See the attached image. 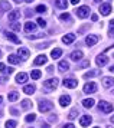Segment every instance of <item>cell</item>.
I'll return each instance as SVG.
<instances>
[{
  "label": "cell",
  "instance_id": "1",
  "mask_svg": "<svg viewBox=\"0 0 114 128\" xmlns=\"http://www.w3.org/2000/svg\"><path fill=\"white\" fill-rule=\"evenodd\" d=\"M98 108H100V111H103L105 114H110V112L114 110V105H111L110 102H107V101H100Z\"/></svg>",
  "mask_w": 114,
  "mask_h": 128
},
{
  "label": "cell",
  "instance_id": "2",
  "mask_svg": "<svg viewBox=\"0 0 114 128\" xmlns=\"http://www.w3.org/2000/svg\"><path fill=\"white\" fill-rule=\"evenodd\" d=\"M58 85V79L56 78H52V79H48V81L43 82V88H45L46 91H52V89H55Z\"/></svg>",
  "mask_w": 114,
  "mask_h": 128
},
{
  "label": "cell",
  "instance_id": "3",
  "mask_svg": "<svg viewBox=\"0 0 114 128\" xmlns=\"http://www.w3.org/2000/svg\"><path fill=\"white\" fill-rule=\"evenodd\" d=\"M52 108H53V105H52L51 101H40V104H39L40 112H48V111H51Z\"/></svg>",
  "mask_w": 114,
  "mask_h": 128
},
{
  "label": "cell",
  "instance_id": "4",
  "mask_svg": "<svg viewBox=\"0 0 114 128\" xmlns=\"http://www.w3.org/2000/svg\"><path fill=\"white\" fill-rule=\"evenodd\" d=\"M77 16H78V18H81V19H85L87 16H88V14H90V7L88 6H81L80 9H78V10H77Z\"/></svg>",
  "mask_w": 114,
  "mask_h": 128
},
{
  "label": "cell",
  "instance_id": "5",
  "mask_svg": "<svg viewBox=\"0 0 114 128\" xmlns=\"http://www.w3.org/2000/svg\"><path fill=\"white\" fill-rule=\"evenodd\" d=\"M97 91V85H95V82H88L84 85V92L85 94H94Z\"/></svg>",
  "mask_w": 114,
  "mask_h": 128
},
{
  "label": "cell",
  "instance_id": "6",
  "mask_svg": "<svg viewBox=\"0 0 114 128\" xmlns=\"http://www.w3.org/2000/svg\"><path fill=\"white\" fill-rule=\"evenodd\" d=\"M100 12L103 13L104 16L110 14V13H111V4H110V3H104V4H101V6H100Z\"/></svg>",
  "mask_w": 114,
  "mask_h": 128
},
{
  "label": "cell",
  "instance_id": "7",
  "mask_svg": "<svg viewBox=\"0 0 114 128\" xmlns=\"http://www.w3.org/2000/svg\"><path fill=\"white\" fill-rule=\"evenodd\" d=\"M64 86L74 89V88L78 86V81H75V79H65V81H64Z\"/></svg>",
  "mask_w": 114,
  "mask_h": 128
},
{
  "label": "cell",
  "instance_id": "8",
  "mask_svg": "<svg viewBox=\"0 0 114 128\" xmlns=\"http://www.w3.org/2000/svg\"><path fill=\"white\" fill-rule=\"evenodd\" d=\"M97 42H98V36H95V35L87 36V39H85V43L88 45V46H94Z\"/></svg>",
  "mask_w": 114,
  "mask_h": 128
},
{
  "label": "cell",
  "instance_id": "9",
  "mask_svg": "<svg viewBox=\"0 0 114 128\" xmlns=\"http://www.w3.org/2000/svg\"><path fill=\"white\" fill-rule=\"evenodd\" d=\"M5 36L9 39V40L13 42V43H20V39H19L15 33H12V32H5Z\"/></svg>",
  "mask_w": 114,
  "mask_h": 128
},
{
  "label": "cell",
  "instance_id": "10",
  "mask_svg": "<svg viewBox=\"0 0 114 128\" xmlns=\"http://www.w3.org/2000/svg\"><path fill=\"white\" fill-rule=\"evenodd\" d=\"M92 121V118L91 116H88V115H84V116H81V120H80V124L82 125V127H88L90 124H91Z\"/></svg>",
  "mask_w": 114,
  "mask_h": 128
},
{
  "label": "cell",
  "instance_id": "11",
  "mask_svg": "<svg viewBox=\"0 0 114 128\" xmlns=\"http://www.w3.org/2000/svg\"><path fill=\"white\" fill-rule=\"evenodd\" d=\"M74 40H75V35H74V33H68V35H65L62 38V42H64V43H67V45L72 43Z\"/></svg>",
  "mask_w": 114,
  "mask_h": 128
},
{
  "label": "cell",
  "instance_id": "12",
  "mask_svg": "<svg viewBox=\"0 0 114 128\" xmlns=\"http://www.w3.org/2000/svg\"><path fill=\"white\" fill-rule=\"evenodd\" d=\"M103 85L104 88H110L114 85V78H110V76H105V78H103Z\"/></svg>",
  "mask_w": 114,
  "mask_h": 128
},
{
  "label": "cell",
  "instance_id": "13",
  "mask_svg": "<svg viewBox=\"0 0 114 128\" xmlns=\"http://www.w3.org/2000/svg\"><path fill=\"white\" fill-rule=\"evenodd\" d=\"M35 29H36V24L33 22H26L25 23V32L30 33V32H35Z\"/></svg>",
  "mask_w": 114,
  "mask_h": 128
},
{
  "label": "cell",
  "instance_id": "14",
  "mask_svg": "<svg viewBox=\"0 0 114 128\" xmlns=\"http://www.w3.org/2000/svg\"><path fill=\"white\" fill-rule=\"evenodd\" d=\"M107 62H108V58L105 56V55H100L97 58V65L98 66H104V65H107Z\"/></svg>",
  "mask_w": 114,
  "mask_h": 128
},
{
  "label": "cell",
  "instance_id": "15",
  "mask_svg": "<svg viewBox=\"0 0 114 128\" xmlns=\"http://www.w3.org/2000/svg\"><path fill=\"white\" fill-rule=\"evenodd\" d=\"M17 53H19V56H20V58H23V59H28L29 55H30V52H29L28 49H25V48H19Z\"/></svg>",
  "mask_w": 114,
  "mask_h": 128
},
{
  "label": "cell",
  "instance_id": "16",
  "mask_svg": "<svg viewBox=\"0 0 114 128\" xmlns=\"http://www.w3.org/2000/svg\"><path fill=\"white\" fill-rule=\"evenodd\" d=\"M28 81V75H26V74H17L16 75V82L17 84H25V82Z\"/></svg>",
  "mask_w": 114,
  "mask_h": 128
},
{
  "label": "cell",
  "instance_id": "17",
  "mask_svg": "<svg viewBox=\"0 0 114 128\" xmlns=\"http://www.w3.org/2000/svg\"><path fill=\"white\" fill-rule=\"evenodd\" d=\"M46 60H48V59H46L45 55H39V56L33 60V64L35 65H43V64H46Z\"/></svg>",
  "mask_w": 114,
  "mask_h": 128
},
{
  "label": "cell",
  "instance_id": "18",
  "mask_svg": "<svg viewBox=\"0 0 114 128\" xmlns=\"http://www.w3.org/2000/svg\"><path fill=\"white\" fill-rule=\"evenodd\" d=\"M69 102H71V98H69L68 95H62V96L59 98V104L62 105V106H67V105H69Z\"/></svg>",
  "mask_w": 114,
  "mask_h": 128
},
{
  "label": "cell",
  "instance_id": "19",
  "mask_svg": "<svg viewBox=\"0 0 114 128\" xmlns=\"http://www.w3.org/2000/svg\"><path fill=\"white\" fill-rule=\"evenodd\" d=\"M20 18V12H17V10H13L12 13H9V20L13 22V20H16V19Z\"/></svg>",
  "mask_w": 114,
  "mask_h": 128
},
{
  "label": "cell",
  "instance_id": "20",
  "mask_svg": "<svg viewBox=\"0 0 114 128\" xmlns=\"http://www.w3.org/2000/svg\"><path fill=\"white\" fill-rule=\"evenodd\" d=\"M81 58H82V52L81 50H75V52L71 53V59L72 60H80Z\"/></svg>",
  "mask_w": 114,
  "mask_h": 128
},
{
  "label": "cell",
  "instance_id": "21",
  "mask_svg": "<svg viewBox=\"0 0 114 128\" xmlns=\"http://www.w3.org/2000/svg\"><path fill=\"white\" fill-rule=\"evenodd\" d=\"M59 69H61V72H65V70H68L69 69V65L67 60H61L59 62Z\"/></svg>",
  "mask_w": 114,
  "mask_h": 128
},
{
  "label": "cell",
  "instance_id": "22",
  "mask_svg": "<svg viewBox=\"0 0 114 128\" xmlns=\"http://www.w3.org/2000/svg\"><path fill=\"white\" fill-rule=\"evenodd\" d=\"M9 62L10 64H13V65H17L19 62H20V59H19V56H16V55H9Z\"/></svg>",
  "mask_w": 114,
  "mask_h": 128
},
{
  "label": "cell",
  "instance_id": "23",
  "mask_svg": "<svg viewBox=\"0 0 114 128\" xmlns=\"http://www.w3.org/2000/svg\"><path fill=\"white\" fill-rule=\"evenodd\" d=\"M82 105H84L85 108H91L92 105H94V99H92V98H87V99H84V101H82Z\"/></svg>",
  "mask_w": 114,
  "mask_h": 128
},
{
  "label": "cell",
  "instance_id": "24",
  "mask_svg": "<svg viewBox=\"0 0 114 128\" xmlns=\"http://www.w3.org/2000/svg\"><path fill=\"white\" fill-rule=\"evenodd\" d=\"M55 3H56V6L59 9H67V6H68V2L67 0H56Z\"/></svg>",
  "mask_w": 114,
  "mask_h": 128
},
{
  "label": "cell",
  "instance_id": "25",
  "mask_svg": "<svg viewBox=\"0 0 114 128\" xmlns=\"http://www.w3.org/2000/svg\"><path fill=\"white\" fill-rule=\"evenodd\" d=\"M23 92L28 94V95H30V94L35 92V86H33V85H26V86L23 88Z\"/></svg>",
  "mask_w": 114,
  "mask_h": 128
},
{
  "label": "cell",
  "instance_id": "26",
  "mask_svg": "<svg viewBox=\"0 0 114 128\" xmlns=\"http://www.w3.org/2000/svg\"><path fill=\"white\" fill-rule=\"evenodd\" d=\"M61 55H62V50H61V49H53V50L51 52V56L53 59H58Z\"/></svg>",
  "mask_w": 114,
  "mask_h": 128
},
{
  "label": "cell",
  "instance_id": "27",
  "mask_svg": "<svg viewBox=\"0 0 114 128\" xmlns=\"http://www.w3.org/2000/svg\"><path fill=\"white\" fill-rule=\"evenodd\" d=\"M40 75H42V72L38 69H33L32 72H30V76H32V79H39Z\"/></svg>",
  "mask_w": 114,
  "mask_h": 128
},
{
  "label": "cell",
  "instance_id": "28",
  "mask_svg": "<svg viewBox=\"0 0 114 128\" xmlns=\"http://www.w3.org/2000/svg\"><path fill=\"white\" fill-rule=\"evenodd\" d=\"M0 7H2V10L9 12V10H10V3H7V2H0Z\"/></svg>",
  "mask_w": 114,
  "mask_h": 128
},
{
  "label": "cell",
  "instance_id": "29",
  "mask_svg": "<svg viewBox=\"0 0 114 128\" xmlns=\"http://www.w3.org/2000/svg\"><path fill=\"white\" fill-rule=\"evenodd\" d=\"M98 75V72L97 70H91V72H87V74H84V78H94V76H97Z\"/></svg>",
  "mask_w": 114,
  "mask_h": 128
},
{
  "label": "cell",
  "instance_id": "30",
  "mask_svg": "<svg viewBox=\"0 0 114 128\" xmlns=\"http://www.w3.org/2000/svg\"><path fill=\"white\" fill-rule=\"evenodd\" d=\"M7 98H9V101H12V102H13V101H17V98H19V95H17V92H10V94H9V96H7Z\"/></svg>",
  "mask_w": 114,
  "mask_h": 128
},
{
  "label": "cell",
  "instance_id": "31",
  "mask_svg": "<svg viewBox=\"0 0 114 128\" xmlns=\"http://www.w3.org/2000/svg\"><path fill=\"white\" fill-rule=\"evenodd\" d=\"M30 105H32V102H30L29 99H25V101H22V106H23V110H28V108H30Z\"/></svg>",
  "mask_w": 114,
  "mask_h": 128
},
{
  "label": "cell",
  "instance_id": "32",
  "mask_svg": "<svg viewBox=\"0 0 114 128\" xmlns=\"http://www.w3.org/2000/svg\"><path fill=\"white\" fill-rule=\"evenodd\" d=\"M77 116H78V110H72L71 112H69L68 118L69 120H74V118H77Z\"/></svg>",
  "mask_w": 114,
  "mask_h": 128
},
{
  "label": "cell",
  "instance_id": "33",
  "mask_svg": "<svg viewBox=\"0 0 114 128\" xmlns=\"http://www.w3.org/2000/svg\"><path fill=\"white\" fill-rule=\"evenodd\" d=\"M25 120H26V122H32V121L36 120V115H35V114H29V115H26Z\"/></svg>",
  "mask_w": 114,
  "mask_h": 128
},
{
  "label": "cell",
  "instance_id": "34",
  "mask_svg": "<svg viewBox=\"0 0 114 128\" xmlns=\"http://www.w3.org/2000/svg\"><path fill=\"white\" fill-rule=\"evenodd\" d=\"M36 12H39V13H45V12H46V6H43V4H39V6L36 7Z\"/></svg>",
  "mask_w": 114,
  "mask_h": 128
},
{
  "label": "cell",
  "instance_id": "35",
  "mask_svg": "<svg viewBox=\"0 0 114 128\" xmlns=\"http://www.w3.org/2000/svg\"><path fill=\"white\" fill-rule=\"evenodd\" d=\"M16 127V121H7L6 122V128H15Z\"/></svg>",
  "mask_w": 114,
  "mask_h": 128
},
{
  "label": "cell",
  "instance_id": "36",
  "mask_svg": "<svg viewBox=\"0 0 114 128\" xmlns=\"http://www.w3.org/2000/svg\"><path fill=\"white\" fill-rule=\"evenodd\" d=\"M38 23H39V26H42V28H45V26H46V22H45L42 18L38 19Z\"/></svg>",
  "mask_w": 114,
  "mask_h": 128
},
{
  "label": "cell",
  "instance_id": "37",
  "mask_svg": "<svg viewBox=\"0 0 114 128\" xmlns=\"http://www.w3.org/2000/svg\"><path fill=\"white\" fill-rule=\"evenodd\" d=\"M59 19H61V20H68L69 14H68V13H64V14H61V16H59Z\"/></svg>",
  "mask_w": 114,
  "mask_h": 128
},
{
  "label": "cell",
  "instance_id": "38",
  "mask_svg": "<svg viewBox=\"0 0 114 128\" xmlns=\"http://www.w3.org/2000/svg\"><path fill=\"white\" fill-rule=\"evenodd\" d=\"M12 29L13 30H20V26H19V23H12Z\"/></svg>",
  "mask_w": 114,
  "mask_h": 128
},
{
  "label": "cell",
  "instance_id": "39",
  "mask_svg": "<svg viewBox=\"0 0 114 128\" xmlns=\"http://www.w3.org/2000/svg\"><path fill=\"white\" fill-rule=\"evenodd\" d=\"M0 72H6V66H5V64H0Z\"/></svg>",
  "mask_w": 114,
  "mask_h": 128
},
{
  "label": "cell",
  "instance_id": "40",
  "mask_svg": "<svg viewBox=\"0 0 114 128\" xmlns=\"http://www.w3.org/2000/svg\"><path fill=\"white\" fill-rule=\"evenodd\" d=\"M64 128H75V125H74V124H65Z\"/></svg>",
  "mask_w": 114,
  "mask_h": 128
},
{
  "label": "cell",
  "instance_id": "41",
  "mask_svg": "<svg viewBox=\"0 0 114 128\" xmlns=\"http://www.w3.org/2000/svg\"><path fill=\"white\" fill-rule=\"evenodd\" d=\"M88 65H90V62H88V60H84V62L81 64V66H82V68H85V66H88Z\"/></svg>",
  "mask_w": 114,
  "mask_h": 128
},
{
  "label": "cell",
  "instance_id": "42",
  "mask_svg": "<svg viewBox=\"0 0 114 128\" xmlns=\"http://www.w3.org/2000/svg\"><path fill=\"white\" fill-rule=\"evenodd\" d=\"M91 19H92V22H97V20H98V16H97V14H92Z\"/></svg>",
  "mask_w": 114,
  "mask_h": 128
},
{
  "label": "cell",
  "instance_id": "43",
  "mask_svg": "<svg viewBox=\"0 0 114 128\" xmlns=\"http://www.w3.org/2000/svg\"><path fill=\"white\" fill-rule=\"evenodd\" d=\"M113 29H114V20H111V22H110V32Z\"/></svg>",
  "mask_w": 114,
  "mask_h": 128
},
{
  "label": "cell",
  "instance_id": "44",
  "mask_svg": "<svg viewBox=\"0 0 114 128\" xmlns=\"http://www.w3.org/2000/svg\"><path fill=\"white\" fill-rule=\"evenodd\" d=\"M13 70H15V69H13V68H9V69H6V74H12Z\"/></svg>",
  "mask_w": 114,
  "mask_h": 128
},
{
  "label": "cell",
  "instance_id": "45",
  "mask_svg": "<svg viewBox=\"0 0 114 128\" xmlns=\"http://www.w3.org/2000/svg\"><path fill=\"white\" fill-rule=\"evenodd\" d=\"M49 120H51V121H56V116H55V115H51V118H49Z\"/></svg>",
  "mask_w": 114,
  "mask_h": 128
},
{
  "label": "cell",
  "instance_id": "46",
  "mask_svg": "<svg viewBox=\"0 0 114 128\" xmlns=\"http://www.w3.org/2000/svg\"><path fill=\"white\" fill-rule=\"evenodd\" d=\"M78 2H80V0H71V3H72V4H77Z\"/></svg>",
  "mask_w": 114,
  "mask_h": 128
},
{
  "label": "cell",
  "instance_id": "47",
  "mask_svg": "<svg viewBox=\"0 0 114 128\" xmlns=\"http://www.w3.org/2000/svg\"><path fill=\"white\" fill-rule=\"evenodd\" d=\"M42 128H49V125L48 124H42Z\"/></svg>",
  "mask_w": 114,
  "mask_h": 128
},
{
  "label": "cell",
  "instance_id": "48",
  "mask_svg": "<svg viewBox=\"0 0 114 128\" xmlns=\"http://www.w3.org/2000/svg\"><path fill=\"white\" fill-rule=\"evenodd\" d=\"M110 72H111V74H114V65L111 66V68H110Z\"/></svg>",
  "mask_w": 114,
  "mask_h": 128
},
{
  "label": "cell",
  "instance_id": "49",
  "mask_svg": "<svg viewBox=\"0 0 114 128\" xmlns=\"http://www.w3.org/2000/svg\"><path fill=\"white\" fill-rule=\"evenodd\" d=\"M5 81H7V78H0V82H5Z\"/></svg>",
  "mask_w": 114,
  "mask_h": 128
},
{
  "label": "cell",
  "instance_id": "50",
  "mask_svg": "<svg viewBox=\"0 0 114 128\" xmlns=\"http://www.w3.org/2000/svg\"><path fill=\"white\" fill-rule=\"evenodd\" d=\"M110 121H111V122H114V115L111 116V118H110Z\"/></svg>",
  "mask_w": 114,
  "mask_h": 128
},
{
  "label": "cell",
  "instance_id": "51",
  "mask_svg": "<svg viewBox=\"0 0 114 128\" xmlns=\"http://www.w3.org/2000/svg\"><path fill=\"white\" fill-rule=\"evenodd\" d=\"M13 2H15V3H20V2H22V0H13Z\"/></svg>",
  "mask_w": 114,
  "mask_h": 128
},
{
  "label": "cell",
  "instance_id": "52",
  "mask_svg": "<svg viewBox=\"0 0 114 128\" xmlns=\"http://www.w3.org/2000/svg\"><path fill=\"white\" fill-rule=\"evenodd\" d=\"M2 101H3V98H2V96H0V104H2Z\"/></svg>",
  "mask_w": 114,
  "mask_h": 128
},
{
  "label": "cell",
  "instance_id": "53",
  "mask_svg": "<svg viewBox=\"0 0 114 128\" xmlns=\"http://www.w3.org/2000/svg\"><path fill=\"white\" fill-rule=\"evenodd\" d=\"M94 2H101V0H94Z\"/></svg>",
  "mask_w": 114,
  "mask_h": 128
},
{
  "label": "cell",
  "instance_id": "54",
  "mask_svg": "<svg viewBox=\"0 0 114 128\" xmlns=\"http://www.w3.org/2000/svg\"><path fill=\"white\" fill-rule=\"evenodd\" d=\"M26 2H33V0H26Z\"/></svg>",
  "mask_w": 114,
  "mask_h": 128
},
{
  "label": "cell",
  "instance_id": "55",
  "mask_svg": "<svg viewBox=\"0 0 114 128\" xmlns=\"http://www.w3.org/2000/svg\"><path fill=\"white\" fill-rule=\"evenodd\" d=\"M0 55H2V52H0Z\"/></svg>",
  "mask_w": 114,
  "mask_h": 128
},
{
  "label": "cell",
  "instance_id": "56",
  "mask_svg": "<svg viewBox=\"0 0 114 128\" xmlns=\"http://www.w3.org/2000/svg\"><path fill=\"white\" fill-rule=\"evenodd\" d=\"M95 128H98V127H95Z\"/></svg>",
  "mask_w": 114,
  "mask_h": 128
},
{
  "label": "cell",
  "instance_id": "57",
  "mask_svg": "<svg viewBox=\"0 0 114 128\" xmlns=\"http://www.w3.org/2000/svg\"><path fill=\"white\" fill-rule=\"evenodd\" d=\"M113 94H114V92H113Z\"/></svg>",
  "mask_w": 114,
  "mask_h": 128
}]
</instances>
